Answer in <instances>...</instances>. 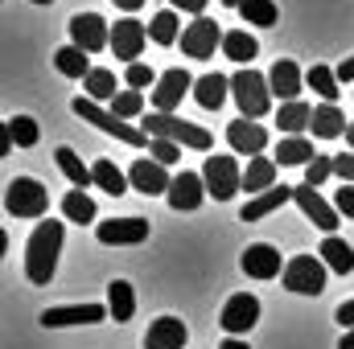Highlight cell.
Returning <instances> with one entry per match:
<instances>
[{"label": "cell", "mask_w": 354, "mask_h": 349, "mask_svg": "<svg viewBox=\"0 0 354 349\" xmlns=\"http://www.w3.org/2000/svg\"><path fill=\"white\" fill-rule=\"evenodd\" d=\"M62 222H54V218H46V222H37V230L29 235V243H25V279L29 283H50L54 279V271H58V255H62Z\"/></svg>", "instance_id": "6da1fadb"}, {"label": "cell", "mask_w": 354, "mask_h": 349, "mask_svg": "<svg viewBox=\"0 0 354 349\" xmlns=\"http://www.w3.org/2000/svg\"><path fill=\"white\" fill-rule=\"evenodd\" d=\"M145 132H149V140H174L181 148H198V152H210V148H214L210 132L198 128V123H189V119H181V115L149 111V115H145Z\"/></svg>", "instance_id": "7a4b0ae2"}, {"label": "cell", "mask_w": 354, "mask_h": 349, "mask_svg": "<svg viewBox=\"0 0 354 349\" xmlns=\"http://www.w3.org/2000/svg\"><path fill=\"white\" fill-rule=\"evenodd\" d=\"M71 107H75V115H79V119H87V123H95L99 132H107V136H115V140H124V144H132V148H149V144H153V140H149V132H140V128H132V123L115 119L107 107H99V103L87 99V94H83V99H75Z\"/></svg>", "instance_id": "3957f363"}, {"label": "cell", "mask_w": 354, "mask_h": 349, "mask_svg": "<svg viewBox=\"0 0 354 349\" xmlns=\"http://www.w3.org/2000/svg\"><path fill=\"white\" fill-rule=\"evenodd\" d=\"M4 210H8L12 218H46L50 193H46V185L33 181V177H12V181L4 185Z\"/></svg>", "instance_id": "277c9868"}, {"label": "cell", "mask_w": 354, "mask_h": 349, "mask_svg": "<svg viewBox=\"0 0 354 349\" xmlns=\"http://www.w3.org/2000/svg\"><path fill=\"white\" fill-rule=\"evenodd\" d=\"M231 94H235L243 119H260V115H268V107H272V87H268L264 74L252 70V66H243V70L231 74Z\"/></svg>", "instance_id": "5b68a950"}, {"label": "cell", "mask_w": 354, "mask_h": 349, "mask_svg": "<svg viewBox=\"0 0 354 349\" xmlns=\"http://www.w3.org/2000/svg\"><path fill=\"white\" fill-rule=\"evenodd\" d=\"M326 275H330V267L317 259V255H292V259L284 263V275L280 279L297 296H322L326 292Z\"/></svg>", "instance_id": "8992f818"}, {"label": "cell", "mask_w": 354, "mask_h": 349, "mask_svg": "<svg viewBox=\"0 0 354 349\" xmlns=\"http://www.w3.org/2000/svg\"><path fill=\"white\" fill-rule=\"evenodd\" d=\"M202 181H206V193H210L214 201H231V197L243 189V173H239L235 157H218V152L206 157V165H202Z\"/></svg>", "instance_id": "52a82bcc"}, {"label": "cell", "mask_w": 354, "mask_h": 349, "mask_svg": "<svg viewBox=\"0 0 354 349\" xmlns=\"http://www.w3.org/2000/svg\"><path fill=\"white\" fill-rule=\"evenodd\" d=\"M223 29H218V21H210V17H194V25H185L181 29V54L185 58H214V50H223Z\"/></svg>", "instance_id": "ba28073f"}, {"label": "cell", "mask_w": 354, "mask_h": 349, "mask_svg": "<svg viewBox=\"0 0 354 349\" xmlns=\"http://www.w3.org/2000/svg\"><path fill=\"white\" fill-rule=\"evenodd\" d=\"M71 37H75V46L87 50V54L111 50V25H107L99 12H79V17H71Z\"/></svg>", "instance_id": "9c48e42d"}, {"label": "cell", "mask_w": 354, "mask_h": 349, "mask_svg": "<svg viewBox=\"0 0 354 349\" xmlns=\"http://www.w3.org/2000/svg\"><path fill=\"white\" fill-rule=\"evenodd\" d=\"M292 201L301 206V214L317 226V230H326V235H334L338 230V210L313 189V185H292Z\"/></svg>", "instance_id": "30bf717a"}, {"label": "cell", "mask_w": 354, "mask_h": 349, "mask_svg": "<svg viewBox=\"0 0 354 349\" xmlns=\"http://www.w3.org/2000/svg\"><path fill=\"white\" fill-rule=\"evenodd\" d=\"M95 239L103 247H136L149 239V222L145 218H107L95 226Z\"/></svg>", "instance_id": "8fae6325"}, {"label": "cell", "mask_w": 354, "mask_h": 349, "mask_svg": "<svg viewBox=\"0 0 354 349\" xmlns=\"http://www.w3.org/2000/svg\"><path fill=\"white\" fill-rule=\"evenodd\" d=\"M256 321H260V300H256L252 292H235V296L223 304V317H218V325L227 329V337L248 333Z\"/></svg>", "instance_id": "7c38bea8"}, {"label": "cell", "mask_w": 354, "mask_h": 349, "mask_svg": "<svg viewBox=\"0 0 354 349\" xmlns=\"http://www.w3.org/2000/svg\"><path fill=\"white\" fill-rule=\"evenodd\" d=\"M149 46V29L140 25V21H132V17H124V21H115L111 25V54L115 58H124L128 66L140 58V50Z\"/></svg>", "instance_id": "4fadbf2b"}, {"label": "cell", "mask_w": 354, "mask_h": 349, "mask_svg": "<svg viewBox=\"0 0 354 349\" xmlns=\"http://www.w3.org/2000/svg\"><path fill=\"white\" fill-rule=\"evenodd\" d=\"M194 83H198V79H189L181 66H177V70H165L161 83L153 87V111L174 115L177 107H181V99H185V90H194Z\"/></svg>", "instance_id": "5bb4252c"}, {"label": "cell", "mask_w": 354, "mask_h": 349, "mask_svg": "<svg viewBox=\"0 0 354 349\" xmlns=\"http://www.w3.org/2000/svg\"><path fill=\"white\" fill-rule=\"evenodd\" d=\"M128 181H132V189H140L145 197H161V193L169 197V189H174V177L165 173V165H157V161H149V157L132 161Z\"/></svg>", "instance_id": "9a60e30c"}, {"label": "cell", "mask_w": 354, "mask_h": 349, "mask_svg": "<svg viewBox=\"0 0 354 349\" xmlns=\"http://www.w3.org/2000/svg\"><path fill=\"white\" fill-rule=\"evenodd\" d=\"M107 317L111 312L103 304H62V308H46L41 312V325L46 329H66V325H99Z\"/></svg>", "instance_id": "2e32d148"}, {"label": "cell", "mask_w": 354, "mask_h": 349, "mask_svg": "<svg viewBox=\"0 0 354 349\" xmlns=\"http://www.w3.org/2000/svg\"><path fill=\"white\" fill-rule=\"evenodd\" d=\"M227 144L239 157H260L268 148V128L264 123H252V119H235V123H227Z\"/></svg>", "instance_id": "e0dca14e"}, {"label": "cell", "mask_w": 354, "mask_h": 349, "mask_svg": "<svg viewBox=\"0 0 354 349\" xmlns=\"http://www.w3.org/2000/svg\"><path fill=\"white\" fill-rule=\"evenodd\" d=\"M268 87H272V99L297 103V94L305 87V74H301V66H297L292 58H280V62L272 66V74H268Z\"/></svg>", "instance_id": "ac0fdd59"}, {"label": "cell", "mask_w": 354, "mask_h": 349, "mask_svg": "<svg viewBox=\"0 0 354 349\" xmlns=\"http://www.w3.org/2000/svg\"><path fill=\"white\" fill-rule=\"evenodd\" d=\"M202 197H206V181L202 173H181L174 177V189H169V206H174L177 214H189V210H198L202 206Z\"/></svg>", "instance_id": "d6986e66"}, {"label": "cell", "mask_w": 354, "mask_h": 349, "mask_svg": "<svg viewBox=\"0 0 354 349\" xmlns=\"http://www.w3.org/2000/svg\"><path fill=\"white\" fill-rule=\"evenodd\" d=\"M189 341V329L177 317H157L145 333V349H181Z\"/></svg>", "instance_id": "ffe728a7"}, {"label": "cell", "mask_w": 354, "mask_h": 349, "mask_svg": "<svg viewBox=\"0 0 354 349\" xmlns=\"http://www.w3.org/2000/svg\"><path fill=\"white\" fill-rule=\"evenodd\" d=\"M239 267H243L252 279H272V275H280V251H276L272 243H252V247L243 251Z\"/></svg>", "instance_id": "44dd1931"}, {"label": "cell", "mask_w": 354, "mask_h": 349, "mask_svg": "<svg viewBox=\"0 0 354 349\" xmlns=\"http://www.w3.org/2000/svg\"><path fill=\"white\" fill-rule=\"evenodd\" d=\"M284 201H292V185H276V189H268L260 197H252V201L239 210V218H243V222H260L268 214H276Z\"/></svg>", "instance_id": "7402d4cb"}, {"label": "cell", "mask_w": 354, "mask_h": 349, "mask_svg": "<svg viewBox=\"0 0 354 349\" xmlns=\"http://www.w3.org/2000/svg\"><path fill=\"white\" fill-rule=\"evenodd\" d=\"M313 136L317 140H338V136H346V128H351V119L334 107V103H322V107H313Z\"/></svg>", "instance_id": "603a6c76"}, {"label": "cell", "mask_w": 354, "mask_h": 349, "mask_svg": "<svg viewBox=\"0 0 354 349\" xmlns=\"http://www.w3.org/2000/svg\"><path fill=\"white\" fill-rule=\"evenodd\" d=\"M243 189H248L252 197L276 189V161H272V157H252L248 169H243Z\"/></svg>", "instance_id": "cb8c5ba5"}, {"label": "cell", "mask_w": 354, "mask_h": 349, "mask_svg": "<svg viewBox=\"0 0 354 349\" xmlns=\"http://www.w3.org/2000/svg\"><path fill=\"white\" fill-rule=\"evenodd\" d=\"M107 312H111L115 325L132 321V312H136V292H132L128 279H111V283H107Z\"/></svg>", "instance_id": "d4e9b609"}, {"label": "cell", "mask_w": 354, "mask_h": 349, "mask_svg": "<svg viewBox=\"0 0 354 349\" xmlns=\"http://www.w3.org/2000/svg\"><path fill=\"white\" fill-rule=\"evenodd\" d=\"M322 263L330 267V271H338V275H351L354 271V247L351 243H342L338 235H326V243H322Z\"/></svg>", "instance_id": "484cf974"}, {"label": "cell", "mask_w": 354, "mask_h": 349, "mask_svg": "<svg viewBox=\"0 0 354 349\" xmlns=\"http://www.w3.org/2000/svg\"><path fill=\"white\" fill-rule=\"evenodd\" d=\"M227 87H231V79H223V74H202V79L194 83V99H198L206 111H218V107L227 103Z\"/></svg>", "instance_id": "4316f807"}, {"label": "cell", "mask_w": 354, "mask_h": 349, "mask_svg": "<svg viewBox=\"0 0 354 349\" xmlns=\"http://www.w3.org/2000/svg\"><path fill=\"white\" fill-rule=\"evenodd\" d=\"M223 54H227L231 62H239V66H252V58L260 54V46H256V37H252L248 29H231V33L223 37Z\"/></svg>", "instance_id": "83f0119b"}, {"label": "cell", "mask_w": 354, "mask_h": 349, "mask_svg": "<svg viewBox=\"0 0 354 349\" xmlns=\"http://www.w3.org/2000/svg\"><path fill=\"white\" fill-rule=\"evenodd\" d=\"M91 177H95V185L103 189V193H111V197H120V193H128V177L120 173V165H111L107 157H99L95 165H91Z\"/></svg>", "instance_id": "f1b7e54d"}, {"label": "cell", "mask_w": 354, "mask_h": 349, "mask_svg": "<svg viewBox=\"0 0 354 349\" xmlns=\"http://www.w3.org/2000/svg\"><path fill=\"white\" fill-rule=\"evenodd\" d=\"M276 123H280V132H288V136H301L309 123H313V107L309 103H280V115H276Z\"/></svg>", "instance_id": "f546056e"}, {"label": "cell", "mask_w": 354, "mask_h": 349, "mask_svg": "<svg viewBox=\"0 0 354 349\" xmlns=\"http://www.w3.org/2000/svg\"><path fill=\"white\" fill-rule=\"evenodd\" d=\"M313 157H317V152H313V144H309L305 136H284L280 148H276V161H280V165H301V169H309Z\"/></svg>", "instance_id": "4dcf8cb0"}, {"label": "cell", "mask_w": 354, "mask_h": 349, "mask_svg": "<svg viewBox=\"0 0 354 349\" xmlns=\"http://www.w3.org/2000/svg\"><path fill=\"white\" fill-rule=\"evenodd\" d=\"M54 66H58V74H66V79H87L91 66L87 62V50H79V46H62L58 54H54Z\"/></svg>", "instance_id": "1f68e13d"}, {"label": "cell", "mask_w": 354, "mask_h": 349, "mask_svg": "<svg viewBox=\"0 0 354 349\" xmlns=\"http://www.w3.org/2000/svg\"><path fill=\"white\" fill-rule=\"evenodd\" d=\"M54 161H58V169L66 173V181H71L75 189H87V185H95L91 169L79 161V157H75V148H66V144H62V148H54Z\"/></svg>", "instance_id": "d6a6232c"}, {"label": "cell", "mask_w": 354, "mask_h": 349, "mask_svg": "<svg viewBox=\"0 0 354 349\" xmlns=\"http://www.w3.org/2000/svg\"><path fill=\"white\" fill-rule=\"evenodd\" d=\"M239 17H243V25L272 29V25L280 21V8H276L272 0H243V4H239Z\"/></svg>", "instance_id": "836d02e7"}, {"label": "cell", "mask_w": 354, "mask_h": 349, "mask_svg": "<svg viewBox=\"0 0 354 349\" xmlns=\"http://www.w3.org/2000/svg\"><path fill=\"white\" fill-rule=\"evenodd\" d=\"M83 87H87V99H95V103H111L120 90H115V74L111 70H103V66H95L87 79H83Z\"/></svg>", "instance_id": "e575fe53"}, {"label": "cell", "mask_w": 354, "mask_h": 349, "mask_svg": "<svg viewBox=\"0 0 354 349\" xmlns=\"http://www.w3.org/2000/svg\"><path fill=\"white\" fill-rule=\"evenodd\" d=\"M4 132H8V140L17 144V148H33L37 144V119H29V115H12L8 123H4Z\"/></svg>", "instance_id": "d590c367"}, {"label": "cell", "mask_w": 354, "mask_h": 349, "mask_svg": "<svg viewBox=\"0 0 354 349\" xmlns=\"http://www.w3.org/2000/svg\"><path fill=\"white\" fill-rule=\"evenodd\" d=\"M62 214H66L71 222H79V226H83V222H95V201H91L83 189H71V193L62 197Z\"/></svg>", "instance_id": "8d00e7d4"}, {"label": "cell", "mask_w": 354, "mask_h": 349, "mask_svg": "<svg viewBox=\"0 0 354 349\" xmlns=\"http://www.w3.org/2000/svg\"><path fill=\"white\" fill-rule=\"evenodd\" d=\"M177 8H165V12H157L153 21H149V37L157 41V46H174L177 41Z\"/></svg>", "instance_id": "74e56055"}, {"label": "cell", "mask_w": 354, "mask_h": 349, "mask_svg": "<svg viewBox=\"0 0 354 349\" xmlns=\"http://www.w3.org/2000/svg\"><path fill=\"white\" fill-rule=\"evenodd\" d=\"M305 83L317 90L326 103H334V99H338V74H334L330 66H309V70H305Z\"/></svg>", "instance_id": "f35d334b"}, {"label": "cell", "mask_w": 354, "mask_h": 349, "mask_svg": "<svg viewBox=\"0 0 354 349\" xmlns=\"http://www.w3.org/2000/svg\"><path fill=\"white\" fill-rule=\"evenodd\" d=\"M145 111V94L140 90H120L115 99H111V115L115 119H136Z\"/></svg>", "instance_id": "ab89813d"}, {"label": "cell", "mask_w": 354, "mask_h": 349, "mask_svg": "<svg viewBox=\"0 0 354 349\" xmlns=\"http://www.w3.org/2000/svg\"><path fill=\"white\" fill-rule=\"evenodd\" d=\"M124 83H128V90H145V87H157L161 79L153 74V66H145V62H132V66L124 70Z\"/></svg>", "instance_id": "60d3db41"}, {"label": "cell", "mask_w": 354, "mask_h": 349, "mask_svg": "<svg viewBox=\"0 0 354 349\" xmlns=\"http://www.w3.org/2000/svg\"><path fill=\"white\" fill-rule=\"evenodd\" d=\"M330 173H334V157H326V152H317V157H313V165L305 169V185H313V189H322V185L330 181Z\"/></svg>", "instance_id": "b9f144b4"}, {"label": "cell", "mask_w": 354, "mask_h": 349, "mask_svg": "<svg viewBox=\"0 0 354 349\" xmlns=\"http://www.w3.org/2000/svg\"><path fill=\"white\" fill-rule=\"evenodd\" d=\"M149 157H153L157 165H165V169H169V165L181 161V144H174V140H153V144H149Z\"/></svg>", "instance_id": "7bdbcfd3"}, {"label": "cell", "mask_w": 354, "mask_h": 349, "mask_svg": "<svg viewBox=\"0 0 354 349\" xmlns=\"http://www.w3.org/2000/svg\"><path fill=\"white\" fill-rule=\"evenodd\" d=\"M334 210H338L342 218H354V185H342V189L334 193Z\"/></svg>", "instance_id": "ee69618b"}, {"label": "cell", "mask_w": 354, "mask_h": 349, "mask_svg": "<svg viewBox=\"0 0 354 349\" xmlns=\"http://www.w3.org/2000/svg\"><path fill=\"white\" fill-rule=\"evenodd\" d=\"M334 173L342 177V185H354V152H351V157H346V152H342V157H334Z\"/></svg>", "instance_id": "f6af8a7d"}, {"label": "cell", "mask_w": 354, "mask_h": 349, "mask_svg": "<svg viewBox=\"0 0 354 349\" xmlns=\"http://www.w3.org/2000/svg\"><path fill=\"white\" fill-rule=\"evenodd\" d=\"M334 321H338L342 329H354V300H342V304H338V312H334Z\"/></svg>", "instance_id": "bcb514c9"}, {"label": "cell", "mask_w": 354, "mask_h": 349, "mask_svg": "<svg viewBox=\"0 0 354 349\" xmlns=\"http://www.w3.org/2000/svg\"><path fill=\"white\" fill-rule=\"evenodd\" d=\"M169 4H174L177 12H194V17H202V12H206V4H210V0H169Z\"/></svg>", "instance_id": "7dc6e473"}, {"label": "cell", "mask_w": 354, "mask_h": 349, "mask_svg": "<svg viewBox=\"0 0 354 349\" xmlns=\"http://www.w3.org/2000/svg\"><path fill=\"white\" fill-rule=\"evenodd\" d=\"M334 74H338V83H354V54L351 58H342V66H338Z\"/></svg>", "instance_id": "c3c4849f"}, {"label": "cell", "mask_w": 354, "mask_h": 349, "mask_svg": "<svg viewBox=\"0 0 354 349\" xmlns=\"http://www.w3.org/2000/svg\"><path fill=\"white\" fill-rule=\"evenodd\" d=\"M140 4H145V0H115V8H124V12H136Z\"/></svg>", "instance_id": "681fc988"}, {"label": "cell", "mask_w": 354, "mask_h": 349, "mask_svg": "<svg viewBox=\"0 0 354 349\" xmlns=\"http://www.w3.org/2000/svg\"><path fill=\"white\" fill-rule=\"evenodd\" d=\"M218 349H252V346H248V341H239V337H227Z\"/></svg>", "instance_id": "f907efd6"}, {"label": "cell", "mask_w": 354, "mask_h": 349, "mask_svg": "<svg viewBox=\"0 0 354 349\" xmlns=\"http://www.w3.org/2000/svg\"><path fill=\"white\" fill-rule=\"evenodd\" d=\"M338 349H354V329H346V333H342V341H338Z\"/></svg>", "instance_id": "816d5d0a"}, {"label": "cell", "mask_w": 354, "mask_h": 349, "mask_svg": "<svg viewBox=\"0 0 354 349\" xmlns=\"http://www.w3.org/2000/svg\"><path fill=\"white\" fill-rule=\"evenodd\" d=\"M346 144H351V152H354V119H351V128H346Z\"/></svg>", "instance_id": "f5cc1de1"}, {"label": "cell", "mask_w": 354, "mask_h": 349, "mask_svg": "<svg viewBox=\"0 0 354 349\" xmlns=\"http://www.w3.org/2000/svg\"><path fill=\"white\" fill-rule=\"evenodd\" d=\"M223 4H227V8H239V4H243V0H223Z\"/></svg>", "instance_id": "db71d44e"}, {"label": "cell", "mask_w": 354, "mask_h": 349, "mask_svg": "<svg viewBox=\"0 0 354 349\" xmlns=\"http://www.w3.org/2000/svg\"><path fill=\"white\" fill-rule=\"evenodd\" d=\"M33 4H50V0H33Z\"/></svg>", "instance_id": "11a10c76"}]
</instances>
